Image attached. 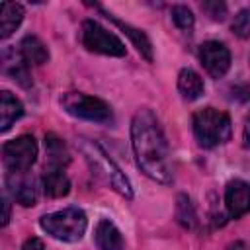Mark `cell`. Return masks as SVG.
Returning <instances> with one entry per match:
<instances>
[{"label":"cell","mask_w":250,"mask_h":250,"mask_svg":"<svg viewBox=\"0 0 250 250\" xmlns=\"http://www.w3.org/2000/svg\"><path fill=\"white\" fill-rule=\"evenodd\" d=\"M131 145L139 168L150 180L160 184L172 182V166L164 133L156 115L146 107L139 109L131 121Z\"/></svg>","instance_id":"obj_1"},{"label":"cell","mask_w":250,"mask_h":250,"mask_svg":"<svg viewBox=\"0 0 250 250\" xmlns=\"http://www.w3.org/2000/svg\"><path fill=\"white\" fill-rule=\"evenodd\" d=\"M78 148L84 154V158L96 178H100L104 184H107L111 189H115L123 197H127V199L133 197L129 180L125 178V174L119 170V166L105 154V150L98 143L88 141V139H78Z\"/></svg>","instance_id":"obj_2"},{"label":"cell","mask_w":250,"mask_h":250,"mask_svg":"<svg viewBox=\"0 0 250 250\" xmlns=\"http://www.w3.org/2000/svg\"><path fill=\"white\" fill-rule=\"evenodd\" d=\"M39 225L47 234H51L57 240L78 242L86 232L88 219H86L82 209L68 207V209H62V211L43 215L39 219Z\"/></svg>","instance_id":"obj_3"},{"label":"cell","mask_w":250,"mask_h":250,"mask_svg":"<svg viewBox=\"0 0 250 250\" xmlns=\"http://www.w3.org/2000/svg\"><path fill=\"white\" fill-rule=\"evenodd\" d=\"M230 117L215 107H205L193 115V133L201 146L213 148L230 139Z\"/></svg>","instance_id":"obj_4"},{"label":"cell","mask_w":250,"mask_h":250,"mask_svg":"<svg viewBox=\"0 0 250 250\" xmlns=\"http://www.w3.org/2000/svg\"><path fill=\"white\" fill-rule=\"evenodd\" d=\"M61 104L66 113H70L78 119H86V121H94V123H109L113 119L111 107L104 100L86 96L82 92H66L61 98Z\"/></svg>","instance_id":"obj_5"},{"label":"cell","mask_w":250,"mask_h":250,"mask_svg":"<svg viewBox=\"0 0 250 250\" xmlns=\"http://www.w3.org/2000/svg\"><path fill=\"white\" fill-rule=\"evenodd\" d=\"M82 45L88 51L100 53V55H109V57H123L125 55L123 41L117 35H113L111 31H107L105 27H102L94 20H86L82 23Z\"/></svg>","instance_id":"obj_6"},{"label":"cell","mask_w":250,"mask_h":250,"mask_svg":"<svg viewBox=\"0 0 250 250\" xmlns=\"http://www.w3.org/2000/svg\"><path fill=\"white\" fill-rule=\"evenodd\" d=\"M2 156L10 172H27L37 158V143L31 135H21L2 146Z\"/></svg>","instance_id":"obj_7"},{"label":"cell","mask_w":250,"mask_h":250,"mask_svg":"<svg viewBox=\"0 0 250 250\" xmlns=\"http://www.w3.org/2000/svg\"><path fill=\"white\" fill-rule=\"evenodd\" d=\"M199 59H201V64L205 66V70L213 78L225 76L227 70H229V66H230V53L219 41H207V43H203L201 45V51H199Z\"/></svg>","instance_id":"obj_8"},{"label":"cell","mask_w":250,"mask_h":250,"mask_svg":"<svg viewBox=\"0 0 250 250\" xmlns=\"http://www.w3.org/2000/svg\"><path fill=\"white\" fill-rule=\"evenodd\" d=\"M225 203L230 213V217L238 219L250 211V184L242 180H234L227 186L225 191Z\"/></svg>","instance_id":"obj_9"},{"label":"cell","mask_w":250,"mask_h":250,"mask_svg":"<svg viewBox=\"0 0 250 250\" xmlns=\"http://www.w3.org/2000/svg\"><path fill=\"white\" fill-rule=\"evenodd\" d=\"M21 174H25V172H10L8 188L12 191V197L20 205L31 207V205H35V199H37V193H35V188H33V180L21 178Z\"/></svg>","instance_id":"obj_10"},{"label":"cell","mask_w":250,"mask_h":250,"mask_svg":"<svg viewBox=\"0 0 250 250\" xmlns=\"http://www.w3.org/2000/svg\"><path fill=\"white\" fill-rule=\"evenodd\" d=\"M94 240H96L98 250H123L121 232H119L117 227H115L111 221H107V219H102V221L96 225Z\"/></svg>","instance_id":"obj_11"},{"label":"cell","mask_w":250,"mask_h":250,"mask_svg":"<svg viewBox=\"0 0 250 250\" xmlns=\"http://www.w3.org/2000/svg\"><path fill=\"white\" fill-rule=\"evenodd\" d=\"M45 152H47V166L49 170H62L70 162V154L62 139L49 133L45 137Z\"/></svg>","instance_id":"obj_12"},{"label":"cell","mask_w":250,"mask_h":250,"mask_svg":"<svg viewBox=\"0 0 250 250\" xmlns=\"http://www.w3.org/2000/svg\"><path fill=\"white\" fill-rule=\"evenodd\" d=\"M23 20V6L18 2H2L0 4V37L8 39Z\"/></svg>","instance_id":"obj_13"},{"label":"cell","mask_w":250,"mask_h":250,"mask_svg":"<svg viewBox=\"0 0 250 250\" xmlns=\"http://www.w3.org/2000/svg\"><path fill=\"white\" fill-rule=\"evenodd\" d=\"M20 55L27 64H45L49 61V51L45 43L35 35H25L20 43Z\"/></svg>","instance_id":"obj_14"},{"label":"cell","mask_w":250,"mask_h":250,"mask_svg":"<svg viewBox=\"0 0 250 250\" xmlns=\"http://www.w3.org/2000/svg\"><path fill=\"white\" fill-rule=\"evenodd\" d=\"M21 115H23L21 102L4 90L0 94V131H8L12 127V123L16 119H20Z\"/></svg>","instance_id":"obj_15"},{"label":"cell","mask_w":250,"mask_h":250,"mask_svg":"<svg viewBox=\"0 0 250 250\" xmlns=\"http://www.w3.org/2000/svg\"><path fill=\"white\" fill-rule=\"evenodd\" d=\"M178 90L186 100H197L205 90L203 78L191 68H182L178 74Z\"/></svg>","instance_id":"obj_16"},{"label":"cell","mask_w":250,"mask_h":250,"mask_svg":"<svg viewBox=\"0 0 250 250\" xmlns=\"http://www.w3.org/2000/svg\"><path fill=\"white\" fill-rule=\"evenodd\" d=\"M43 191L49 197H64L70 191V182L62 170H49L43 176Z\"/></svg>","instance_id":"obj_17"},{"label":"cell","mask_w":250,"mask_h":250,"mask_svg":"<svg viewBox=\"0 0 250 250\" xmlns=\"http://www.w3.org/2000/svg\"><path fill=\"white\" fill-rule=\"evenodd\" d=\"M104 12V10H102ZM109 20H113L123 31H125V35L133 41V45L137 47V51L146 59V61H152V45H150V39L141 31V29H137V27H133V25H129V23H123V21H119V20H115L111 14H107V12H104Z\"/></svg>","instance_id":"obj_18"},{"label":"cell","mask_w":250,"mask_h":250,"mask_svg":"<svg viewBox=\"0 0 250 250\" xmlns=\"http://www.w3.org/2000/svg\"><path fill=\"white\" fill-rule=\"evenodd\" d=\"M4 70L16 80V82H20L21 86H29L31 84V78H29V72H27V62L21 59V55L20 57H14L12 61H10V57H6L4 55Z\"/></svg>","instance_id":"obj_19"},{"label":"cell","mask_w":250,"mask_h":250,"mask_svg":"<svg viewBox=\"0 0 250 250\" xmlns=\"http://www.w3.org/2000/svg\"><path fill=\"white\" fill-rule=\"evenodd\" d=\"M176 217H178L180 225H182V227H186V229H193V227H195V223H197L195 209H193V205H191L189 197H188V195H184V193H180V195H178V199H176Z\"/></svg>","instance_id":"obj_20"},{"label":"cell","mask_w":250,"mask_h":250,"mask_svg":"<svg viewBox=\"0 0 250 250\" xmlns=\"http://www.w3.org/2000/svg\"><path fill=\"white\" fill-rule=\"evenodd\" d=\"M172 20L182 31H189L193 27V21H195V18L188 6H174L172 8Z\"/></svg>","instance_id":"obj_21"},{"label":"cell","mask_w":250,"mask_h":250,"mask_svg":"<svg viewBox=\"0 0 250 250\" xmlns=\"http://www.w3.org/2000/svg\"><path fill=\"white\" fill-rule=\"evenodd\" d=\"M232 31L234 35L242 37V39H248L250 37V10H240L234 20H232Z\"/></svg>","instance_id":"obj_22"},{"label":"cell","mask_w":250,"mask_h":250,"mask_svg":"<svg viewBox=\"0 0 250 250\" xmlns=\"http://www.w3.org/2000/svg\"><path fill=\"white\" fill-rule=\"evenodd\" d=\"M201 8L213 18V20H225V16H227V6L223 4V2H217V0H213V2H203L201 4Z\"/></svg>","instance_id":"obj_23"},{"label":"cell","mask_w":250,"mask_h":250,"mask_svg":"<svg viewBox=\"0 0 250 250\" xmlns=\"http://www.w3.org/2000/svg\"><path fill=\"white\" fill-rule=\"evenodd\" d=\"M21 250H45V246H43V242H41L39 238L31 236V238H27V240H25V244H23V248H21Z\"/></svg>","instance_id":"obj_24"},{"label":"cell","mask_w":250,"mask_h":250,"mask_svg":"<svg viewBox=\"0 0 250 250\" xmlns=\"http://www.w3.org/2000/svg\"><path fill=\"white\" fill-rule=\"evenodd\" d=\"M242 139H244V146L250 148V111L244 119V131H242Z\"/></svg>","instance_id":"obj_25"},{"label":"cell","mask_w":250,"mask_h":250,"mask_svg":"<svg viewBox=\"0 0 250 250\" xmlns=\"http://www.w3.org/2000/svg\"><path fill=\"white\" fill-rule=\"evenodd\" d=\"M227 250H250V244L248 242H242V240H236V242L229 244Z\"/></svg>","instance_id":"obj_26"},{"label":"cell","mask_w":250,"mask_h":250,"mask_svg":"<svg viewBox=\"0 0 250 250\" xmlns=\"http://www.w3.org/2000/svg\"><path fill=\"white\" fill-rule=\"evenodd\" d=\"M8 221H10V203H8V199H4V215H2V225L6 227V225H8Z\"/></svg>","instance_id":"obj_27"}]
</instances>
